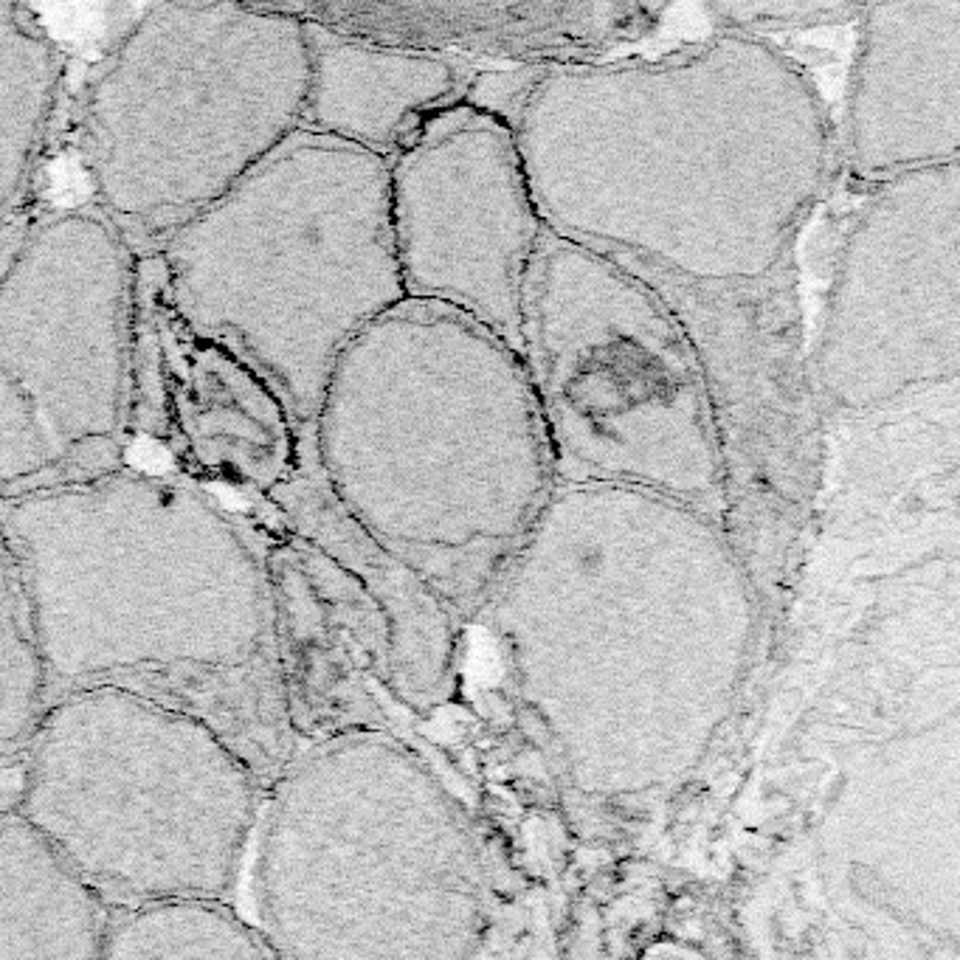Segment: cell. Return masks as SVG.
<instances>
[{
  "label": "cell",
  "mask_w": 960,
  "mask_h": 960,
  "mask_svg": "<svg viewBox=\"0 0 960 960\" xmlns=\"http://www.w3.org/2000/svg\"><path fill=\"white\" fill-rule=\"evenodd\" d=\"M552 235L659 285H760L798 265L840 127L775 40L715 28L662 57L479 71Z\"/></svg>",
  "instance_id": "1"
},
{
  "label": "cell",
  "mask_w": 960,
  "mask_h": 960,
  "mask_svg": "<svg viewBox=\"0 0 960 960\" xmlns=\"http://www.w3.org/2000/svg\"><path fill=\"white\" fill-rule=\"evenodd\" d=\"M26 580L48 707L121 687L235 744L265 788L296 755L271 538L243 505L183 476L121 468L0 499Z\"/></svg>",
  "instance_id": "2"
},
{
  "label": "cell",
  "mask_w": 960,
  "mask_h": 960,
  "mask_svg": "<svg viewBox=\"0 0 960 960\" xmlns=\"http://www.w3.org/2000/svg\"><path fill=\"white\" fill-rule=\"evenodd\" d=\"M308 445L341 507L462 625L485 611L560 485L521 355L414 299L344 352Z\"/></svg>",
  "instance_id": "3"
},
{
  "label": "cell",
  "mask_w": 960,
  "mask_h": 960,
  "mask_svg": "<svg viewBox=\"0 0 960 960\" xmlns=\"http://www.w3.org/2000/svg\"><path fill=\"white\" fill-rule=\"evenodd\" d=\"M254 842L256 930L277 960H476L474 829L401 741L350 730L296 752Z\"/></svg>",
  "instance_id": "4"
},
{
  "label": "cell",
  "mask_w": 960,
  "mask_h": 960,
  "mask_svg": "<svg viewBox=\"0 0 960 960\" xmlns=\"http://www.w3.org/2000/svg\"><path fill=\"white\" fill-rule=\"evenodd\" d=\"M308 17L282 6H132L82 68L68 127L79 197L141 256L302 130Z\"/></svg>",
  "instance_id": "5"
},
{
  "label": "cell",
  "mask_w": 960,
  "mask_h": 960,
  "mask_svg": "<svg viewBox=\"0 0 960 960\" xmlns=\"http://www.w3.org/2000/svg\"><path fill=\"white\" fill-rule=\"evenodd\" d=\"M155 254L183 313L243 350L305 428L355 339L406 302L389 161L310 130Z\"/></svg>",
  "instance_id": "6"
},
{
  "label": "cell",
  "mask_w": 960,
  "mask_h": 960,
  "mask_svg": "<svg viewBox=\"0 0 960 960\" xmlns=\"http://www.w3.org/2000/svg\"><path fill=\"white\" fill-rule=\"evenodd\" d=\"M17 811L108 913L225 904L265 783L217 726L121 687L57 699L20 760Z\"/></svg>",
  "instance_id": "7"
},
{
  "label": "cell",
  "mask_w": 960,
  "mask_h": 960,
  "mask_svg": "<svg viewBox=\"0 0 960 960\" xmlns=\"http://www.w3.org/2000/svg\"><path fill=\"white\" fill-rule=\"evenodd\" d=\"M518 355L560 485H617L726 524L718 428L687 327L653 285L547 231Z\"/></svg>",
  "instance_id": "8"
},
{
  "label": "cell",
  "mask_w": 960,
  "mask_h": 960,
  "mask_svg": "<svg viewBox=\"0 0 960 960\" xmlns=\"http://www.w3.org/2000/svg\"><path fill=\"white\" fill-rule=\"evenodd\" d=\"M139 262L82 197L4 228L0 499L127 468Z\"/></svg>",
  "instance_id": "9"
},
{
  "label": "cell",
  "mask_w": 960,
  "mask_h": 960,
  "mask_svg": "<svg viewBox=\"0 0 960 960\" xmlns=\"http://www.w3.org/2000/svg\"><path fill=\"white\" fill-rule=\"evenodd\" d=\"M811 363L840 417L960 381V163L865 186L831 259Z\"/></svg>",
  "instance_id": "10"
},
{
  "label": "cell",
  "mask_w": 960,
  "mask_h": 960,
  "mask_svg": "<svg viewBox=\"0 0 960 960\" xmlns=\"http://www.w3.org/2000/svg\"><path fill=\"white\" fill-rule=\"evenodd\" d=\"M653 287L687 327L707 378L726 527L752 572L780 567L811 524L829 414L803 327L798 265L760 285Z\"/></svg>",
  "instance_id": "11"
},
{
  "label": "cell",
  "mask_w": 960,
  "mask_h": 960,
  "mask_svg": "<svg viewBox=\"0 0 960 960\" xmlns=\"http://www.w3.org/2000/svg\"><path fill=\"white\" fill-rule=\"evenodd\" d=\"M389 214L406 299L474 318L516 350L549 228L513 124L468 96L434 113L389 158Z\"/></svg>",
  "instance_id": "12"
},
{
  "label": "cell",
  "mask_w": 960,
  "mask_h": 960,
  "mask_svg": "<svg viewBox=\"0 0 960 960\" xmlns=\"http://www.w3.org/2000/svg\"><path fill=\"white\" fill-rule=\"evenodd\" d=\"M308 428L282 389L178 305L158 254L139 262L130 468L254 507L299 471Z\"/></svg>",
  "instance_id": "13"
},
{
  "label": "cell",
  "mask_w": 960,
  "mask_h": 960,
  "mask_svg": "<svg viewBox=\"0 0 960 960\" xmlns=\"http://www.w3.org/2000/svg\"><path fill=\"white\" fill-rule=\"evenodd\" d=\"M840 158L865 186L960 163V0L862 6Z\"/></svg>",
  "instance_id": "14"
},
{
  "label": "cell",
  "mask_w": 960,
  "mask_h": 960,
  "mask_svg": "<svg viewBox=\"0 0 960 960\" xmlns=\"http://www.w3.org/2000/svg\"><path fill=\"white\" fill-rule=\"evenodd\" d=\"M302 130L394 158L434 113L462 102L479 68L437 48L344 35L313 17Z\"/></svg>",
  "instance_id": "15"
},
{
  "label": "cell",
  "mask_w": 960,
  "mask_h": 960,
  "mask_svg": "<svg viewBox=\"0 0 960 960\" xmlns=\"http://www.w3.org/2000/svg\"><path fill=\"white\" fill-rule=\"evenodd\" d=\"M268 505L296 536L336 558L378 600L391 628L394 684L409 690L412 699L440 690L462 622L432 586L341 507L316 468L308 437L299 471L271 496Z\"/></svg>",
  "instance_id": "16"
},
{
  "label": "cell",
  "mask_w": 960,
  "mask_h": 960,
  "mask_svg": "<svg viewBox=\"0 0 960 960\" xmlns=\"http://www.w3.org/2000/svg\"><path fill=\"white\" fill-rule=\"evenodd\" d=\"M74 57L37 6L0 0V212L4 228L46 197L48 161L68 136Z\"/></svg>",
  "instance_id": "17"
},
{
  "label": "cell",
  "mask_w": 960,
  "mask_h": 960,
  "mask_svg": "<svg viewBox=\"0 0 960 960\" xmlns=\"http://www.w3.org/2000/svg\"><path fill=\"white\" fill-rule=\"evenodd\" d=\"M108 915L26 819L4 811L0 960H105Z\"/></svg>",
  "instance_id": "18"
},
{
  "label": "cell",
  "mask_w": 960,
  "mask_h": 960,
  "mask_svg": "<svg viewBox=\"0 0 960 960\" xmlns=\"http://www.w3.org/2000/svg\"><path fill=\"white\" fill-rule=\"evenodd\" d=\"M105 960H277L228 904L183 902L108 915Z\"/></svg>",
  "instance_id": "19"
},
{
  "label": "cell",
  "mask_w": 960,
  "mask_h": 960,
  "mask_svg": "<svg viewBox=\"0 0 960 960\" xmlns=\"http://www.w3.org/2000/svg\"><path fill=\"white\" fill-rule=\"evenodd\" d=\"M48 710V671L17 560L0 555V744L23 755Z\"/></svg>",
  "instance_id": "20"
},
{
  "label": "cell",
  "mask_w": 960,
  "mask_h": 960,
  "mask_svg": "<svg viewBox=\"0 0 960 960\" xmlns=\"http://www.w3.org/2000/svg\"><path fill=\"white\" fill-rule=\"evenodd\" d=\"M707 12L718 20V28L744 31V35L767 37L786 31H806L822 26L856 23L862 6L850 4H713Z\"/></svg>",
  "instance_id": "21"
}]
</instances>
